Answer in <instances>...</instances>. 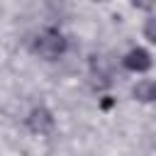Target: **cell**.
<instances>
[{
	"label": "cell",
	"instance_id": "6da1fadb",
	"mask_svg": "<svg viewBox=\"0 0 156 156\" xmlns=\"http://www.w3.org/2000/svg\"><path fill=\"white\" fill-rule=\"evenodd\" d=\"M32 51L46 61H54L58 58L63 51H66V39L58 29H44L37 34V39L32 41Z\"/></svg>",
	"mask_w": 156,
	"mask_h": 156
},
{
	"label": "cell",
	"instance_id": "7a4b0ae2",
	"mask_svg": "<svg viewBox=\"0 0 156 156\" xmlns=\"http://www.w3.org/2000/svg\"><path fill=\"white\" fill-rule=\"evenodd\" d=\"M27 127L34 134H49L54 129V117H51V112L46 107H34L29 112V117H27Z\"/></svg>",
	"mask_w": 156,
	"mask_h": 156
},
{
	"label": "cell",
	"instance_id": "3957f363",
	"mask_svg": "<svg viewBox=\"0 0 156 156\" xmlns=\"http://www.w3.org/2000/svg\"><path fill=\"white\" fill-rule=\"evenodd\" d=\"M151 63H154V61H151V56H149L146 49H132V51L124 56V66H127L129 71H136V73L149 71Z\"/></svg>",
	"mask_w": 156,
	"mask_h": 156
},
{
	"label": "cell",
	"instance_id": "277c9868",
	"mask_svg": "<svg viewBox=\"0 0 156 156\" xmlns=\"http://www.w3.org/2000/svg\"><path fill=\"white\" fill-rule=\"evenodd\" d=\"M132 95L141 102H156V80H139L132 88Z\"/></svg>",
	"mask_w": 156,
	"mask_h": 156
},
{
	"label": "cell",
	"instance_id": "5b68a950",
	"mask_svg": "<svg viewBox=\"0 0 156 156\" xmlns=\"http://www.w3.org/2000/svg\"><path fill=\"white\" fill-rule=\"evenodd\" d=\"M144 37H146L151 44H156V17H149V20H146V24H144Z\"/></svg>",
	"mask_w": 156,
	"mask_h": 156
},
{
	"label": "cell",
	"instance_id": "8992f818",
	"mask_svg": "<svg viewBox=\"0 0 156 156\" xmlns=\"http://www.w3.org/2000/svg\"><path fill=\"white\" fill-rule=\"evenodd\" d=\"M132 5L136 10H154L156 7V0H132Z\"/></svg>",
	"mask_w": 156,
	"mask_h": 156
},
{
	"label": "cell",
	"instance_id": "52a82bcc",
	"mask_svg": "<svg viewBox=\"0 0 156 156\" xmlns=\"http://www.w3.org/2000/svg\"><path fill=\"white\" fill-rule=\"evenodd\" d=\"M95 2H102V0H95Z\"/></svg>",
	"mask_w": 156,
	"mask_h": 156
}]
</instances>
